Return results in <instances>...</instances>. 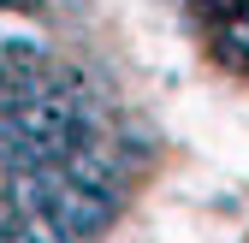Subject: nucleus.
<instances>
[{
	"instance_id": "obj_1",
	"label": "nucleus",
	"mask_w": 249,
	"mask_h": 243,
	"mask_svg": "<svg viewBox=\"0 0 249 243\" xmlns=\"http://www.w3.org/2000/svg\"><path fill=\"white\" fill-rule=\"evenodd\" d=\"M208 6H213V12H226V18H243V24H249V0H208Z\"/></svg>"
}]
</instances>
